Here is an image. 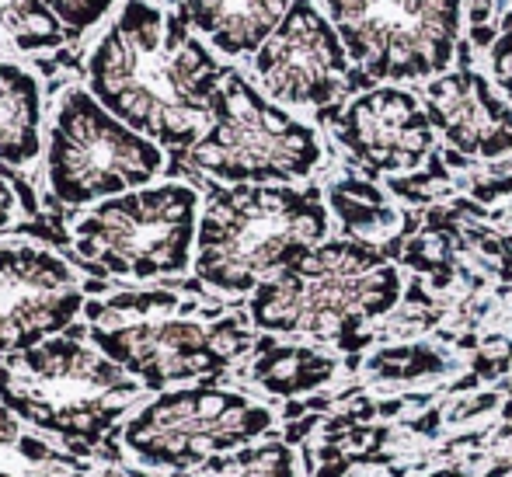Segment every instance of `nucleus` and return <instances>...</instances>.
Returning a JSON list of instances; mask_svg holds the SVG:
<instances>
[{"instance_id": "f257e3e1", "label": "nucleus", "mask_w": 512, "mask_h": 477, "mask_svg": "<svg viewBox=\"0 0 512 477\" xmlns=\"http://www.w3.org/2000/svg\"><path fill=\"white\" fill-rule=\"evenodd\" d=\"M227 70L154 0H122L88 56V91L157 147L189 154L213 119Z\"/></svg>"}, {"instance_id": "f03ea898", "label": "nucleus", "mask_w": 512, "mask_h": 477, "mask_svg": "<svg viewBox=\"0 0 512 477\" xmlns=\"http://www.w3.org/2000/svg\"><path fill=\"white\" fill-rule=\"evenodd\" d=\"M84 314L91 345L154 394L223 377L251 349L237 317L175 289L98 296Z\"/></svg>"}, {"instance_id": "7ed1b4c3", "label": "nucleus", "mask_w": 512, "mask_h": 477, "mask_svg": "<svg viewBox=\"0 0 512 477\" xmlns=\"http://www.w3.org/2000/svg\"><path fill=\"white\" fill-rule=\"evenodd\" d=\"M143 383L77 335L0 359V404L67 450L91 453L140 408Z\"/></svg>"}, {"instance_id": "20e7f679", "label": "nucleus", "mask_w": 512, "mask_h": 477, "mask_svg": "<svg viewBox=\"0 0 512 477\" xmlns=\"http://www.w3.org/2000/svg\"><path fill=\"white\" fill-rule=\"evenodd\" d=\"M324 237L328 209L317 189L230 185L203 206L192 272L216 293H255Z\"/></svg>"}, {"instance_id": "39448f33", "label": "nucleus", "mask_w": 512, "mask_h": 477, "mask_svg": "<svg viewBox=\"0 0 512 477\" xmlns=\"http://www.w3.org/2000/svg\"><path fill=\"white\" fill-rule=\"evenodd\" d=\"M401 279L370 244L324 241L251 293V324L272 335H317L356 345L366 321L387 314Z\"/></svg>"}, {"instance_id": "423d86ee", "label": "nucleus", "mask_w": 512, "mask_h": 477, "mask_svg": "<svg viewBox=\"0 0 512 477\" xmlns=\"http://www.w3.org/2000/svg\"><path fill=\"white\" fill-rule=\"evenodd\" d=\"M203 202L185 182H161L91 206L70 227L74 255L88 269L126 283L182 276L196 262Z\"/></svg>"}, {"instance_id": "0eeeda50", "label": "nucleus", "mask_w": 512, "mask_h": 477, "mask_svg": "<svg viewBox=\"0 0 512 477\" xmlns=\"http://www.w3.org/2000/svg\"><path fill=\"white\" fill-rule=\"evenodd\" d=\"M46 189L60 206L84 209L154 185L164 147L119 122L88 88H67L46 133Z\"/></svg>"}, {"instance_id": "6e6552de", "label": "nucleus", "mask_w": 512, "mask_h": 477, "mask_svg": "<svg viewBox=\"0 0 512 477\" xmlns=\"http://www.w3.org/2000/svg\"><path fill=\"white\" fill-rule=\"evenodd\" d=\"M272 422L269 404L241 390L189 383L143 401L122 422L119 443L140 471L185 474L220 453L258 443Z\"/></svg>"}, {"instance_id": "1a4fd4ad", "label": "nucleus", "mask_w": 512, "mask_h": 477, "mask_svg": "<svg viewBox=\"0 0 512 477\" xmlns=\"http://www.w3.org/2000/svg\"><path fill=\"white\" fill-rule=\"evenodd\" d=\"M189 164L227 185H279L307 178L321 164V140L307 122L227 70L213 98V119L189 150Z\"/></svg>"}, {"instance_id": "9d476101", "label": "nucleus", "mask_w": 512, "mask_h": 477, "mask_svg": "<svg viewBox=\"0 0 512 477\" xmlns=\"http://www.w3.org/2000/svg\"><path fill=\"white\" fill-rule=\"evenodd\" d=\"M359 70L377 81H422L450 67L464 0H324Z\"/></svg>"}, {"instance_id": "9b49d317", "label": "nucleus", "mask_w": 512, "mask_h": 477, "mask_svg": "<svg viewBox=\"0 0 512 477\" xmlns=\"http://www.w3.org/2000/svg\"><path fill=\"white\" fill-rule=\"evenodd\" d=\"M88 307L84 276L39 244H0V359L63 335Z\"/></svg>"}, {"instance_id": "f8f14e48", "label": "nucleus", "mask_w": 512, "mask_h": 477, "mask_svg": "<svg viewBox=\"0 0 512 477\" xmlns=\"http://www.w3.org/2000/svg\"><path fill=\"white\" fill-rule=\"evenodd\" d=\"M255 77L272 101L324 108L345 91L349 53L310 0H293L283 25L255 53Z\"/></svg>"}, {"instance_id": "ddd939ff", "label": "nucleus", "mask_w": 512, "mask_h": 477, "mask_svg": "<svg viewBox=\"0 0 512 477\" xmlns=\"http://www.w3.org/2000/svg\"><path fill=\"white\" fill-rule=\"evenodd\" d=\"M335 136L356 161L373 171H408L432 150V119L415 95L377 88L359 95L335 119Z\"/></svg>"}, {"instance_id": "4468645a", "label": "nucleus", "mask_w": 512, "mask_h": 477, "mask_svg": "<svg viewBox=\"0 0 512 477\" xmlns=\"http://www.w3.org/2000/svg\"><path fill=\"white\" fill-rule=\"evenodd\" d=\"M432 126L467 157L512 154V108L474 70L443 74L425 91Z\"/></svg>"}, {"instance_id": "2eb2a0df", "label": "nucleus", "mask_w": 512, "mask_h": 477, "mask_svg": "<svg viewBox=\"0 0 512 477\" xmlns=\"http://www.w3.org/2000/svg\"><path fill=\"white\" fill-rule=\"evenodd\" d=\"M293 0H182V21L223 56L258 53L283 25Z\"/></svg>"}, {"instance_id": "dca6fc26", "label": "nucleus", "mask_w": 512, "mask_h": 477, "mask_svg": "<svg viewBox=\"0 0 512 477\" xmlns=\"http://www.w3.org/2000/svg\"><path fill=\"white\" fill-rule=\"evenodd\" d=\"M46 154V101L32 70L0 60V168L25 171Z\"/></svg>"}, {"instance_id": "f3484780", "label": "nucleus", "mask_w": 512, "mask_h": 477, "mask_svg": "<svg viewBox=\"0 0 512 477\" xmlns=\"http://www.w3.org/2000/svg\"><path fill=\"white\" fill-rule=\"evenodd\" d=\"M95 460L88 453L49 443V436L25 425L0 404V477H91Z\"/></svg>"}, {"instance_id": "a211bd4d", "label": "nucleus", "mask_w": 512, "mask_h": 477, "mask_svg": "<svg viewBox=\"0 0 512 477\" xmlns=\"http://www.w3.org/2000/svg\"><path fill=\"white\" fill-rule=\"evenodd\" d=\"M335 377V359L307 349V345H286L262 338L251 359L248 380L272 397H297L307 390L324 387Z\"/></svg>"}, {"instance_id": "6ab92c4d", "label": "nucleus", "mask_w": 512, "mask_h": 477, "mask_svg": "<svg viewBox=\"0 0 512 477\" xmlns=\"http://www.w3.org/2000/svg\"><path fill=\"white\" fill-rule=\"evenodd\" d=\"M67 28L60 25L46 0H0V46L14 53H46L67 42Z\"/></svg>"}, {"instance_id": "aec40b11", "label": "nucleus", "mask_w": 512, "mask_h": 477, "mask_svg": "<svg viewBox=\"0 0 512 477\" xmlns=\"http://www.w3.org/2000/svg\"><path fill=\"white\" fill-rule=\"evenodd\" d=\"M175 477H300V460L286 443H248L241 450L220 453L206 464Z\"/></svg>"}, {"instance_id": "412c9836", "label": "nucleus", "mask_w": 512, "mask_h": 477, "mask_svg": "<svg viewBox=\"0 0 512 477\" xmlns=\"http://www.w3.org/2000/svg\"><path fill=\"white\" fill-rule=\"evenodd\" d=\"M331 202H335L338 216L352 234H377V230L391 227L394 213L384 202V195L363 182H345L331 189Z\"/></svg>"}, {"instance_id": "4be33fe9", "label": "nucleus", "mask_w": 512, "mask_h": 477, "mask_svg": "<svg viewBox=\"0 0 512 477\" xmlns=\"http://www.w3.org/2000/svg\"><path fill=\"white\" fill-rule=\"evenodd\" d=\"M46 7L60 18V25L70 35H84L112 14L115 0H46Z\"/></svg>"}, {"instance_id": "5701e85b", "label": "nucleus", "mask_w": 512, "mask_h": 477, "mask_svg": "<svg viewBox=\"0 0 512 477\" xmlns=\"http://www.w3.org/2000/svg\"><path fill=\"white\" fill-rule=\"evenodd\" d=\"M32 213H35V202H32V195H28V189H18V185L0 171V234L18 227V223Z\"/></svg>"}, {"instance_id": "b1692460", "label": "nucleus", "mask_w": 512, "mask_h": 477, "mask_svg": "<svg viewBox=\"0 0 512 477\" xmlns=\"http://www.w3.org/2000/svg\"><path fill=\"white\" fill-rule=\"evenodd\" d=\"M492 74L499 81V88L506 91V98L512 101V21L502 32V39L492 46Z\"/></svg>"}, {"instance_id": "393cba45", "label": "nucleus", "mask_w": 512, "mask_h": 477, "mask_svg": "<svg viewBox=\"0 0 512 477\" xmlns=\"http://www.w3.org/2000/svg\"><path fill=\"white\" fill-rule=\"evenodd\" d=\"M91 477H150L147 471H105V474H91Z\"/></svg>"}]
</instances>
